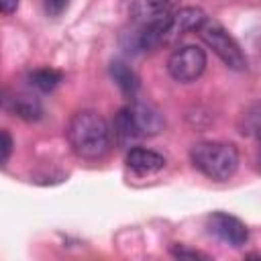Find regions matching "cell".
Here are the masks:
<instances>
[{
    "label": "cell",
    "mask_w": 261,
    "mask_h": 261,
    "mask_svg": "<svg viewBox=\"0 0 261 261\" xmlns=\"http://www.w3.org/2000/svg\"><path fill=\"white\" fill-rule=\"evenodd\" d=\"M67 143L71 151L86 161L104 159L112 147V130L104 116L94 110L75 112L65 128Z\"/></svg>",
    "instance_id": "cell-1"
},
{
    "label": "cell",
    "mask_w": 261,
    "mask_h": 261,
    "mask_svg": "<svg viewBox=\"0 0 261 261\" xmlns=\"http://www.w3.org/2000/svg\"><path fill=\"white\" fill-rule=\"evenodd\" d=\"M192 165L214 181L230 179L239 169V149L226 141H200L190 149Z\"/></svg>",
    "instance_id": "cell-2"
},
{
    "label": "cell",
    "mask_w": 261,
    "mask_h": 261,
    "mask_svg": "<svg viewBox=\"0 0 261 261\" xmlns=\"http://www.w3.org/2000/svg\"><path fill=\"white\" fill-rule=\"evenodd\" d=\"M198 35L220 57V61L224 65H228L230 69H237V71L247 69V57H245L241 45L234 41L232 35H228V31L222 24L206 18L202 22V27L198 29Z\"/></svg>",
    "instance_id": "cell-3"
},
{
    "label": "cell",
    "mask_w": 261,
    "mask_h": 261,
    "mask_svg": "<svg viewBox=\"0 0 261 261\" xmlns=\"http://www.w3.org/2000/svg\"><path fill=\"white\" fill-rule=\"evenodd\" d=\"M206 69V51L198 45H184L167 59V71L175 82H196Z\"/></svg>",
    "instance_id": "cell-4"
},
{
    "label": "cell",
    "mask_w": 261,
    "mask_h": 261,
    "mask_svg": "<svg viewBox=\"0 0 261 261\" xmlns=\"http://www.w3.org/2000/svg\"><path fill=\"white\" fill-rule=\"evenodd\" d=\"M206 228L218 241H222V243H226V245H230L234 249L247 245V241H249L247 224L241 218H237V216H232L228 212H212L206 218Z\"/></svg>",
    "instance_id": "cell-5"
},
{
    "label": "cell",
    "mask_w": 261,
    "mask_h": 261,
    "mask_svg": "<svg viewBox=\"0 0 261 261\" xmlns=\"http://www.w3.org/2000/svg\"><path fill=\"white\" fill-rule=\"evenodd\" d=\"M175 8L177 0H135L130 4L128 16L133 24H153L169 20Z\"/></svg>",
    "instance_id": "cell-6"
},
{
    "label": "cell",
    "mask_w": 261,
    "mask_h": 261,
    "mask_svg": "<svg viewBox=\"0 0 261 261\" xmlns=\"http://www.w3.org/2000/svg\"><path fill=\"white\" fill-rule=\"evenodd\" d=\"M206 12L198 6H184V8H175L169 22H167V29H165V37H163V43H171L192 31H198L202 27V22L206 20Z\"/></svg>",
    "instance_id": "cell-7"
},
{
    "label": "cell",
    "mask_w": 261,
    "mask_h": 261,
    "mask_svg": "<svg viewBox=\"0 0 261 261\" xmlns=\"http://www.w3.org/2000/svg\"><path fill=\"white\" fill-rule=\"evenodd\" d=\"M126 167L130 171H135L137 175H151L157 173L165 167V157L153 149H145V147H133L126 153Z\"/></svg>",
    "instance_id": "cell-8"
},
{
    "label": "cell",
    "mask_w": 261,
    "mask_h": 261,
    "mask_svg": "<svg viewBox=\"0 0 261 261\" xmlns=\"http://www.w3.org/2000/svg\"><path fill=\"white\" fill-rule=\"evenodd\" d=\"M130 112H133V118H135V124H137L139 133H141V137L157 135L163 128V118L153 106H149V104H133Z\"/></svg>",
    "instance_id": "cell-9"
},
{
    "label": "cell",
    "mask_w": 261,
    "mask_h": 261,
    "mask_svg": "<svg viewBox=\"0 0 261 261\" xmlns=\"http://www.w3.org/2000/svg\"><path fill=\"white\" fill-rule=\"evenodd\" d=\"M114 139L118 141V145H130L133 141L141 139V133L135 124L130 106H124L118 110V114L114 116Z\"/></svg>",
    "instance_id": "cell-10"
},
{
    "label": "cell",
    "mask_w": 261,
    "mask_h": 261,
    "mask_svg": "<svg viewBox=\"0 0 261 261\" xmlns=\"http://www.w3.org/2000/svg\"><path fill=\"white\" fill-rule=\"evenodd\" d=\"M110 75L116 82V86L120 88V92L126 98H135V94L139 92V75L124 63V61H112L110 63Z\"/></svg>",
    "instance_id": "cell-11"
},
{
    "label": "cell",
    "mask_w": 261,
    "mask_h": 261,
    "mask_svg": "<svg viewBox=\"0 0 261 261\" xmlns=\"http://www.w3.org/2000/svg\"><path fill=\"white\" fill-rule=\"evenodd\" d=\"M10 110H12L16 116L24 118V120H37V118H41V112H43L41 102H39L35 96H29V94H18V96H14V98L10 100Z\"/></svg>",
    "instance_id": "cell-12"
},
{
    "label": "cell",
    "mask_w": 261,
    "mask_h": 261,
    "mask_svg": "<svg viewBox=\"0 0 261 261\" xmlns=\"http://www.w3.org/2000/svg\"><path fill=\"white\" fill-rule=\"evenodd\" d=\"M61 77H63L61 71H57V69H53V67H41V69L31 71V75H29L31 86H35V88L41 90V92H51V90H55V88L59 86Z\"/></svg>",
    "instance_id": "cell-13"
},
{
    "label": "cell",
    "mask_w": 261,
    "mask_h": 261,
    "mask_svg": "<svg viewBox=\"0 0 261 261\" xmlns=\"http://www.w3.org/2000/svg\"><path fill=\"white\" fill-rule=\"evenodd\" d=\"M257 128H259V106L253 104L251 110L245 112V118H243V124H241V133L243 135H257Z\"/></svg>",
    "instance_id": "cell-14"
},
{
    "label": "cell",
    "mask_w": 261,
    "mask_h": 261,
    "mask_svg": "<svg viewBox=\"0 0 261 261\" xmlns=\"http://www.w3.org/2000/svg\"><path fill=\"white\" fill-rule=\"evenodd\" d=\"M12 147H14V141H12L10 133L6 128H0V165H6V161L10 159Z\"/></svg>",
    "instance_id": "cell-15"
},
{
    "label": "cell",
    "mask_w": 261,
    "mask_h": 261,
    "mask_svg": "<svg viewBox=\"0 0 261 261\" xmlns=\"http://www.w3.org/2000/svg\"><path fill=\"white\" fill-rule=\"evenodd\" d=\"M69 6V0H43V10L47 16H61Z\"/></svg>",
    "instance_id": "cell-16"
},
{
    "label": "cell",
    "mask_w": 261,
    "mask_h": 261,
    "mask_svg": "<svg viewBox=\"0 0 261 261\" xmlns=\"http://www.w3.org/2000/svg\"><path fill=\"white\" fill-rule=\"evenodd\" d=\"M171 255L179 257V259H208L206 253L194 251V249H186V247H171Z\"/></svg>",
    "instance_id": "cell-17"
},
{
    "label": "cell",
    "mask_w": 261,
    "mask_h": 261,
    "mask_svg": "<svg viewBox=\"0 0 261 261\" xmlns=\"http://www.w3.org/2000/svg\"><path fill=\"white\" fill-rule=\"evenodd\" d=\"M18 8V0H0V14H12Z\"/></svg>",
    "instance_id": "cell-18"
}]
</instances>
